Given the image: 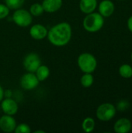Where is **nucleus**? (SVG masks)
Wrapping results in <instances>:
<instances>
[{"instance_id":"0eeeda50","label":"nucleus","mask_w":132,"mask_h":133,"mask_svg":"<svg viewBox=\"0 0 132 133\" xmlns=\"http://www.w3.org/2000/svg\"><path fill=\"white\" fill-rule=\"evenodd\" d=\"M19 83L23 90L30 91L37 88L40 83V81L38 80L34 72H27L22 76L19 80Z\"/></svg>"},{"instance_id":"4be33fe9","label":"nucleus","mask_w":132,"mask_h":133,"mask_svg":"<svg viewBox=\"0 0 132 133\" xmlns=\"http://www.w3.org/2000/svg\"><path fill=\"white\" fill-rule=\"evenodd\" d=\"M10 9L5 4H1L0 3V19H5L7 17L9 14Z\"/></svg>"},{"instance_id":"6e6552de","label":"nucleus","mask_w":132,"mask_h":133,"mask_svg":"<svg viewBox=\"0 0 132 133\" xmlns=\"http://www.w3.org/2000/svg\"><path fill=\"white\" fill-rule=\"evenodd\" d=\"M16 127V119L12 115H4L0 118V129L6 133L14 132Z\"/></svg>"},{"instance_id":"dca6fc26","label":"nucleus","mask_w":132,"mask_h":133,"mask_svg":"<svg viewBox=\"0 0 132 133\" xmlns=\"http://www.w3.org/2000/svg\"><path fill=\"white\" fill-rule=\"evenodd\" d=\"M96 122L95 120L91 117L86 118L82 122V129L85 132H92L95 129Z\"/></svg>"},{"instance_id":"9d476101","label":"nucleus","mask_w":132,"mask_h":133,"mask_svg":"<svg viewBox=\"0 0 132 133\" xmlns=\"http://www.w3.org/2000/svg\"><path fill=\"white\" fill-rule=\"evenodd\" d=\"M30 35L34 40H43L47 35V29L42 24H34L30 28Z\"/></svg>"},{"instance_id":"423d86ee","label":"nucleus","mask_w":132,"mask_h":133,"mask_svg":"<svg viewBox=\"0 0 132 133\" xmlns=\"http://www.w3.org/2000/svg\"><path fill=\"white\" fill-rule=\"evenodd\" d=\"M41 65V60L40 56L34 53L31 52L27 54L23 61V65L24 69L30 72H35L37 68Z\"/></svg>"},{"instance_id":"412c9836","label":"nucleus","mask_w":132,"mask_h":133,"mask_svg":"<svg viewBox=\"0 0 132 133\" xmlns=\"http://www.w3.org/2000/svg\"><path fill=\"white\" fill-rule=\"evenodd\" d=\"M16 133H30L31 129L26 123H21L19 125H16V127L14 130Z\"/></svg>"},{"instance_id":"6ab92c4d","label":"nucleus","mask_w":132,"mask_h":133,"mask_svg":"<svg viewBox=\"0 0 132 133\" xmlns=\"http://www.w3.org/2000/svg\"><path fill=\"white\" fill-rule=\"evenodd\" d=\"M29 12L33 16H40L44 12L42 4L40 3H33L30 5Z\"/></svg>"},{"instance_id":"7ed1b4c3","label":"nucleus","mask_w":132,"mask_h":133,"mask_svg":"<svg viewBox=\"0 0 132 133\" xmlns=\"http://www.w3.org/2000/svg\"><path fill=\"white\" fill-rule=\"evenodd\" d=\"M77 63L80 70L84 73H93L97 67L96 57L88 52L80 54L78 57Z\"/></svg>"},{"instance_id":"b1692460","label":"nucleus","mask_w":132,"mask_h":133,"mask_svg":"<svg viewBox=\"0 0 132 133\" xmlns=\"http://www.w3.org/2000/svg\"><path fill=\"white\" fill-rule=\"evenodd\" d=\"M127 26H128V30H130V32H131L132 33V16H131L128 19Z\"/></svg>"},{"instance_id":"f8f14e48","label":"nucleus","mask_w":132,"mask_h":133,"mask_svg":"<svg viewBox=\"0 0 132 133\" xmlns=\"http://www.w3.org/2000/svg\"><path fill=\"white\" fill-rule=\"evenodd\" d=\"M131 122L127 118L118 119L114 125V131L116 133H128L131 130Z\"/></svg>"},{"instance_id":"393cba45","label":"nucleus","mask_w":132,"mask_h":133,"mask_svg":"<svg viewBox=\"0 0 132 133\" xmlns=\"http://www.w3.org/2000/svg\"><path fill=\"white\" fill-rule=\"evenodd\" d=\"M5 96V92H4V90L2 88V87L0 85V102L3 100V97Z\"/></svg>"},{"instance_id":"f257e3e1","label":"nucleus","mask_w":132,"mask_h":133,"mask_svg":"<svg viewBox=\"0 0 132 133\" xmlns=\"http://www.w3.org/2000/svg\"><path fill=\"white\" fill-rule=\"evenodd\" d=\"M72 30L67 22H61L53 26L47 32V37L49 42L56 47H64L71 41Z\"/></svg>"},{"instance_id":"1a4fd4ad","label":"nucleus","mask_w":132,"mask_h":133,"mask_svg":"<svg viewBox=\"0 0 132 133\" xmlns=\"http://www.w3.org/2000/svg\"><path fill=\"white\" fill-rule=\"evenodd\" d=\"M1 108L5 115L13 116L18 112L19 106L15 100L7 97L1 101Z\"/></svg>"},{"instance_id":"aec40b11","label":"nucleus","mask_w":132,"mask_h":133,"mask_svg":"<svg viewBox=\"0 0 132 133\" xmlns=\"http://www.w3.org/2000/svg\"><path fill=\"white\" fill-rule=\"evenodd\" d=\"M4 1H5V4L9 7V9L12 10H16L21 8L25 2V0H4Z\"/></svg>"},{"instance_id":"f3484780","label":"nucleus","mask_w":132,"mask_h":133,"mask_svg":"<svg viewBox=\"0 0 132 133\" xmlns=\"http://www.w3.org/2000/svg\"><path fill=\"white\" fill-rule=\"evenodd\" d=\"M119 74L124 79H130L132 77V67L128 64L121 65L119 67Z\"/></svg>"},{"instance_id":"9b49d317","label":"nucleus","mask_w":132,"mask_h":133,"mask_svg":"<svg viewBox=\"0 0 132 133\" xmlns=\"http://www.w3.org/2000/svg\"><path fill=\"white\" fill-rule=\"evenodd\" d=\"M99 13L105 17H110L113 15L115 10V5L110 0H103L98 5Z\"/></svg>"},{"instance_id":"39448f33","label":"nucleus","mask_w":132,"mask_h":133,"mask_svg":"<svg viewBox=\"0 0 132 133\" xmlns=\"http://www.w3.org/2000/svg\"><path fill=\"white\" fill-rule=\"evenodd\" d=\"M12 19L17 26L20 27H27L33 21V16L29 11L19 8L15 10L12 15Z\"/></svg>"},{"instance_id":"2eb2a0df","label":"nucleus","mask_w":132,"mask_h":133,"mask_svg":"<svg viewBox=\"0 0 132 133\" xmlns=\"http://www.w3.org/2000/svg\"><path fill=\"white\" fill-rule=\"evenodd\" d=\"M40 82L46 80L50 76V69L45 65H40L34 72Z\"/></svg>"},{"instance_id":"a211bd4d","label":"nucleus","mask_w":132,"mask_h":133,"mask_svg":"<svg viewBox=\"0 0 132 133\" xmlns=\"http://www.w3.org/2000/svg\"><path fill=\"white\" fill-rule=\"evenodd\" d=\"M93 82L94 78L92 73H84L80 79V83L85 88L90 87L93 84Z\"/></svg>"},{"instance_id":"a878e982","label":"nucleus","mask_w":132,"mask_h":133,"mask_svg":"<svg viewBox=\"0 0 132 133\" xmlns=\"http://www.w3.org/2000/svg\"><path fill=\"white\" fill-rule=\"evenodd\" d=\"M34 133H45L44 131H43V130H37V131H35Z\"/></svg>"},{"instance_id":"4468645a","label":"nucleus","mask_w":132,"mask_h":133,"mask_svg":"<svg viewBox=\"0 0 132 133\" xmlns=\"http://www.w3.org/2000/svg\"><path fill=\"white\" fill-rule=\"evenodd\" d=\"M96 7L97 0H80L79 2V9L85 14L94 12Z\"/></svg>"},{"instance_id":"f03ea898","label":"nucleus","mask_w":132,"mask_h":133,"mask_svg":"<svg viewBox=\"0 0 132 133\" xmlns=\"http://www.w3.org/2000/svg\"><path fill=\"white\" fill-rule=\"evenodd\" d=\"M104 25V17L99 12H93L86 14L82 21L84 29L89 33H95L100 30Z\"/></svg>"},{"instance_id":"bb28decb","label":"nucleus","mask_w":132,"mask_h":133,"mask_svg":"<svg viewBox=\"0 0 132 133\" xmlns=\"http://www.w3.org/2000/svg\"><path fill=\"white\" fill-rule=\"evenodd\" d=\"M131 62H132V52H131Z\"/></svg>"},{"instance_id":"5701e85b","label":"nucleus","mask_w":132,"mask_h":133,"mask_svg":"<svg viewBox=\"0 0 132 133\" xmlns=\"http://www.w3.org/2000/svg\"><path fill=\"white\" fill-rule=\"evenodd\" d=\"M129 106H130V104H129L128 101H127V100H121V101H120L117 103L116 109L119 110L121 111H126L129 108Z\"/></svg>"},{"instance_id":"ddd939ff","label":"nucleus","mask_w":132,"mask_h":133,"mask_svg":"<svg viewBox=\"0 0 132 133\" xmlns=\"http://www.w3.org/2000/svg\"><path fill=\"white\" fill-rule=\"evenodd\" d=\"M41 4L44 12L53 13L58 11L61 8L63 1L62 0H43Z\"/></svg>"},{"instance_id":"20e7f679","label":"nucleus","mask_w":132,"mask_h":133,"mask_svg":"<svg viewBox=\"0 0 132 133\" xmlns=\"http://www.w3.org/2000/svg\"><path fill=\"white\" fill-rule=\"evenodd\" d=\"M116 107L110 103H103L100 104L96 111V118L101 122H108L116 115Z\"/></svg>"}]
</instances>
